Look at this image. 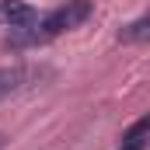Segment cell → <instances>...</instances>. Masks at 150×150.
<instances>
[{"instance_id": "6da1fadb", "label": "cell", "mask_w": 150, "mask_h": 150, "mask_svg": "<svg viewBox=\"0 0 150 150\" xmlns=\"http://www.w3.org/2000/svg\"><path fill=\"white\" fill-rule=\"evenodd\" d=\"M91 14H94V4H91V0H67V4L52 7L49 14L35 18L28 28H14L7 42H11L14 49H25V45H42V42H49V38H56V35H63V32L80 28Z\"/></svg>"}, {"instance_id": "7a4b0ae2", "label": "cell", "mask_w": 150, "mask_h": 150, "mask_svg": "<svg viewBox=\"0 0 150 150\" xmlns=\"http://www.w3.org/2000/svg\"><path fill=\"white\" fill-rule=\"evenodd\" d=\"M38 18V11L25 0H0V25H7L11 32L14 28H28Z\"/></svg>"}, {"instance_id": "3957f363", "label": "cell", "mask_w": 150, "mask_h": 150, "mask_svg": "<svg viewBox=\"0 0 150 150\" xmlns=\"http://www.w3.org/2000/svg\"><path fill=\"white\" fill-rule=\"evenodd\" d=\"M32 77H35V70H32V67H21V63H14V67H0V101H4L7 94L21 91Z\"/></svg>"}, {"instance_id": "277c9868", "label": "cell", "mask_w": 150, "mask_h": 150, "mask_svg": "<svg viewBox=\"0 0 150 150\" xmlns=\"http://www.w3.org/2000/svg\"><path fill=\"white\" fill-rule=\"evenodd\" d=\"M119 150H147V119H136Z\"/></svg>"}, {"instance_id": "5b68a950", "label": "cell", "mask_w": 150, "mask_h": 150, "mask_svg": "<svg viewBox=\"0 0 150 150\" xmlns=\"http://www.w3.org/2000/svg\"><path fill=\"white\" fill-rule=\"evenodd\" d=\"M147 18H136V21H133V25H126V28H122V32H119V38H122V42H143V38H147Z\"/></svg>"}, {"instance_id": "8992f818", "label": "cell", "mask_w": 150, "mask_h": 150, "mask_svg": "<svg viewBox=\"0 0 150 150\" xmlns=\"http://www.w3.org/2000/svg\"><path fill=\"white\" fill-rule=\"evenodd\" d=\"M0 147H4V136H0Z\"/></svg>"}]
</instances>
